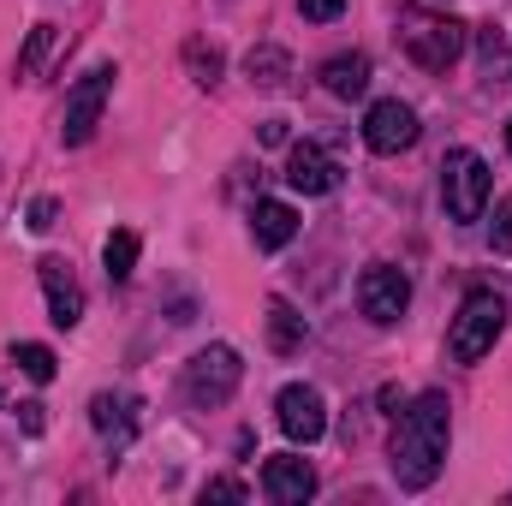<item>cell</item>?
Instances as JSON below:
<instances>
[{
    "instance_id": "cell-1",
    "label": "cell",
    "mask_w": 512,
    "mask_h": 506,
    "mask_svg": "<svg viewBox=\"0 0 512 506\" xmlns=\"http://www.w3.org/2000/svg\"><path fill=\"white\" fill-rule=\"evenodd\" d=\"M447 447H453V405H447V393L429 387L393 423V447H387L393 483L399 489H429L441 477V465H447Z\"/></svg>"
},
{
    "instance_id": "cell-2",
    "label": "cell",
    "mask_w": 512,
    "mask_h": 506,
    "mask_svg": "<svg viewBox=\"0 0 512 506\" xmlns=\"http://www.w3.org/2000/svg\"><path fill=\"white\" fill-rule=\"evenodd\" d=\"M501 328H507V304H501V292H495V286H471L465 304H459V316H453V328H447V352H453V364H477V358H489L495 340H501Z\"/></svg>"
},
{
    "instance_id": "cell-3",
    "label": "cell",
    "mask_w": 512,
    "mask_h": 506,
    "mask_svg": "<svg viewBox=\"0 0 512 506\" xmlns=\"http://www.w3.org/2000/svg\"><path fill=\"white\" fill-rule=\"evenodd\" d=\"M441 203H447V215L459 227L483 221V209H489V161L477 149H447V161H441Z\"/></svg>"
},
{
    "instance_id": "cell-4",
    "label": "cell",
    "mask_w": 512,
    "mask_h": 506,
    "mask_svg": "<svg viewBox=\"0 0 512 506\" xmlns=\"http://www.w3.org/2000/svg\"><path fill=\"white\" fill-rule=\"evenodd\" d=\"M239 381H245V358L233 352V346H203L191 364H185V399L197 405V411H215V405H227L233 393H239Z\"/></svg>"
},
{
    "instance_id": "cell-5",
    "label": "cell",
    "mask_w": 512,
    "mask_h": 506,
    "mask_svg": "<svg viewBox=\"0 0 512 506\" xmlns=\"http://www.w3.org/2000/svg\"><path fill=\"white\" fill-rule=\"evenodd\" d=\"M399 42H405V54H411L423 72H447V66L465 54V24L447 18V12H405Z\"/></svg>"
},
{
    "instance_id": "cell-6",
    "label": "cell",
    "mask_w": 512,
    "mask_h": 506,
    "mask_svg": "<svg viewBox=\"0 0 512 506\" xmlns=\"http://www.w3.org/2000/svg\"><path fill=\"white\" fill-rule=\"evenodd\" d=\"M114 66L102 60V66H90L78 84H72V96H66V114H60V143L66 149H84L96 126H102V108H108V96H114Z\"/></svg>"
},
{
    "instance_id": "cell-7",
    "label": "cell",
    "mask_w": 512,
    "mask_h": 506,
    "mask_svg": "<svg viewBox=\"0 0 512 506\" xmlns=\"http://www.w3.org/2000/svg\"><path fill=\"white\" fill-rule=\"evenodd\" d=\"M358 310H364L376 328H393V322L411 310V280H405V268L370 262V268L358 274Z\"/></svg>"
},
{
    "instance_id": "cell-8",
    "label": "cell",
    "mask_w": 512,
    "mask_h": 506,
    "mask_svg": "<svg viewBox=\"0 0 512 506\" xmlns=\"http://www.w3.org/2000/svg\"><path fill=\"white\" fill-rule=\"evenodd\" d=\"M274 423H280L286 441L310 447V441L328 435V405H322V393H316L310 381H286V387L274 393Z\"/></svg>"
},
{
    "instance_id": "cell-9",
    "label": "cell",
    "mask_w": 512,
    "mask_h": 506,
    "mask_svg": "<svg viewBox=\"0 0 512 506\" xmlns=\"http://www.w3.org/2000/svg\"><path fill=\"white\" fill-rule=\"evenodd\" d=\"M36 274H42L48 322H54V328H78V322H84V280H78V268H72L66 256H42Z\"/></svg>"
},
{
    "instance_id": "cell-10",
    "label": "cell",
    "mask_w": 512,
    "mask_h": 506,
    "mask_svg": "<svg viewBox=\"0 0 512 506\" xmlns=\"http://www.w3.org/2000/svg\"><path fill=\"white\" fill-rule=\"evenodd\" d=\"M364 143H370L376 155H399V149H411V143H417V114H411V102H399V96L376 102V108L364 114Z\"/></svg>"
},
{
    "instance_id": "cell-11",
    "label": "cell",
    "mask_w": 512,
    "mask_h": 506,
    "mask_svg": "<svg viewBox=\"0 0 512 506\" xmlns=\"http://www.w3.org/2000/svg\"><path fill=\"white\" fill-rule=\"evenodd\" d=\"M262 495L274 506H304L316 495V465L298 459V453H274V459L262 465Z\"/></svg>"
},
{
    "instance_id": "cell-12",
    "label": "cell",
    "mask_w": 512,
    "mask_h": 506,
    "mask_svg": "<svg viewBox=\"0 0 512 506\" xmlns=\"http://www.w3.org/2000/svg\"><path fill=\"white\" fill-rule=\"evenodd\" d=\"M137 393H96L90 399V423H96V435L108 441V459H120L131 447V435H137Z\"/></svg>"
},
{
    "instance_id": "cell-13",
    "label": "cell",
    "mask_w": 512,
    "mask_h": 506,
    "mask_svg": "<svg viewBox=\"0 0 512 506\" xmlns=\"http://www.w3.org/2000/svg\"><path fill=\"white\" fill-rule=\"evenodd\" d=\"M286 185L304 191V197H328V191L340 185V161H334L322 143H292V155H286Z\"/></svg>"
},
{
    "instance_id": "cell-14",
    "label": "cell",
    "mask_w": 512,
    "mask_h": 506,
    "mask_svg": "<svg viewBox=\"0 0 512 506\" xmlns=\"http://www.w3.org/2000/svg\"><path fill=\"white\" fill-rule=\"evenodd\" d=\"M251 239H256V251H286V245L298 239V209H292V203H280V197H256Z\"/></svg>"
},
{
    "instance_id": "cell-15",
    "label": "cell",
    "mask_w": 512,
    "mask_h": 506,
    "mask_svg": "<svg viewBox=\"0 0 512 506\" xmlns=\"http://www.w3.org/2000/svg\"><path fill=\"white\" fill-rule=\"evenodd\" d=\"M322 90L334 96V102H358L364 90H370V54H334V60H322Z\"/></svg>"
},
{
    "instance_id": "cell-16",
    "label": "cell",
    "mask_w": 512,
    "mask_h": 506,
    "mask_svg": "<svg viewBox=\"0 0 512 506\" xmlns=\"http://www.w3.org/2000/svg\"><path fill=\"white\" fill-rule=\"evenodd\" d=\"M304 340H310V322H304L286 298H268V346H274L280 358H292V352H304Z\"/></svg>"
},
{
    "instance_id": "cell-17",
    "label": "cell",
    "mask_w": 512,
    "mask_h": 506,
    "mask_svg": "<svg viewBox=\"0 0 512 506\" xmlns=\"http://www.w3.org/2000/svg\"><path fill=\"white\" fill-rule=\"evenodd\" d=\"M245 78H251L256 90H280L292 78V54L280 42H256L251 54H245Z\"/></svg>"
},
{
    "instance_id": "cell-18",
    "label": "cell",
    "mask_w": 512,
    "mask_h": 506,
    "mask_svg": "<svg viewBox=\"0 0 512 506\" xmlns=\"http://www.w3.org/2000/svg\"><path fill=\"white\" fill-rule=\"evenodd\" d=\"M221 66H227V60H221V48H215V42H203V36H191V42H185V72H191V84L215 90V84H221Z\"/></svg>"
},
{
    "instance_id": "cell-19",
    "label": "cell",
    "mask_w": 512,
    "mask_h": 506,
    "mask_svg": "<svg viewBox=\"0 0 512 506\" xmlns=\"http://www.w3.org/2000/svg\"><path fill=\"white\" fill-rule=\"evenodd\" d=\"M137 233L131 227H120V233H108V245H102V268H108V280L120 286V280H131V268H137Z\"/></svg>"
},
{
    "instance_id": "cell-20",
    "label": "cell",
    "mask_w": 512,
    "mask_h": 506,
    "mask_svg": "<svg viewBox=\"0 0 512 506\" xmlns=\"http://www.w3.org/2000/svg\"><path fill=\"white\" fill-rule=\"evenodd\" d=\"M54 42H60L54 24H36V30H30V42H24V54H18V84H36V78H42V60L54 54Z\"/></svg>"
},
{
    "instance_id": "cell-21",
    "label": "cell",
    "mask_w": 512,
    "mask_h": 506,
    "mask_svg": "<svg viewBox=\"0 0 512 506\" xmlns=\"http://www.w3.org/2000/svg\"><path fill=\"white\" fill-rule=\"evenodd\" d=\"M12 364L36 381V387H48V381H54V370H60V358H54L42 340H18V346H12Z\"/></svg>"
},
{
    "instance_id": "cell-22",
    "label": "cell",
    "mask_w": 512,
    "mask_h": 506,
    "mask_svg": "<svg viewBox=\"0 0 512 506\" xmlns=\"http://www.w3.org/2000/svg\"><path fill=\"white\" fill-rule=\"evenodd\" d=\"M489 245H495L501 256L512 251V197H501V203H495V227H489Z\"/></svg>"
},
{
    "instance_id": "cell-23",
    "label": "cell",
    "mask_w": 512,
    "mask_h": 506,
    "mask_svg": "<svg viewBox=\"0 0 512 506\" xmlns=\"http://www.w3.org/2000/svg\"><path fill=\"white\" fill-rule=\"evenodd\" d=\"M54 221H60V203H54V197H36V203L24 209V227H30V233H48Z\"/></svg>"
},
{
    "instance_id": "cell-24",
    "label": "cell",
    "mask_w": 512,
    "mask_h": 506,
    "mask_svg": "<svg viewBox=\"0 0 512 506\" xmlns=\"http://www.w3.org/2000/svg\"><path fill=\"white\" fill-rule=\"evenodd\" d=\"M209 501H251V489L233 483V477H215V483H203V506Z\"/></svg>"
},
{
    "instance_id": "cell-25",
    "label": "cell",
    "mask_w": 512,
    "mask_h": 506,
    "mask_svg": "<svg viewBox=\"0 0 512 506\" xmlns=\"http://www.w3.org/2000/svg\"><path fill=\"white\" fill-rule=\"evenodd\" d=\"M298 12H304L310 24H328V18H340V12H346V0H298Z\"/></svg>"
},
{
    "instance_id": "cell-26",
    "label": "cell",
    "mask_w": 512,
    "mask_h": 506,
    "mask_svg": "<svg viewBox=\"0 0 512 506\" xmlns=\"http://www.w3.org/2000/svg\"><path fill=\"white\" fill-rule=\"evenodd\" d=\"M18 417H24V429H30V435H42V405H36V399H30V405H18Z\"/></svg>"
},
{
    "instance_id": "cell-27",
    "label": "cell",
    "mask_w": 512,
    "mask_h": 506,
    "mask_svg": "<svg viewBox=\"0 0 512 506\" xmlns=\"http://www.w3.org/2000/svg\"><path fill=\"white\" fill-rule=\"evenodd\" d=\"M256 137H262V143H286V120H262Z\"/></svg>"
},
{
    "instance_id": "cell-28",
    "label": "cell",
    "mask_w": 512,
    "mask_h": 506,
    "mask_svg": "<svg viewBox=\"0 0 512 506\" xmlns=\"http://www.w3.org/2000/svg\"><path fill=\"white\" fill-rule=\"evenodd\" d=\"M507 149H512V120H507Z\"/></svg>"
}]
</instances>
